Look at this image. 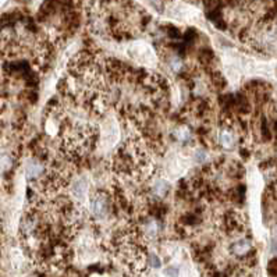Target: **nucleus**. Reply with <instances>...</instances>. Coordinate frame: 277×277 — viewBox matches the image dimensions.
Here are the masks:
<instances>
[{
	"label": "nucleus",
	"instance_id": "1",
	"mask_svg": "<svg viewBox=\"0 0 277 277\" xmlns=\"http://www.w3.org/2000/svg\"><path fill=\"white\" fill-rule=\"evenodd\" d=\"M89 212L95 219H106L113 212V195L104 191L89 193Z\"/></svg>",
	"mask_w": 277,
	"mask_h": 277
},
{
	"label": "nucleus",
	"instance_id": "5",
	"mask_svg": "<svg viewBox=\"0 0 277 277\" xmlns=\"http://www.w3.org/2000/svg\"><path fill=\"white\" fill-rule=\"evenodd\" d=\"M205 156H206V155H205L203 151H198V152L195 154V160H197V162H203V160H205Z\"/></svg>",
	"mask_w": 277,
	"mask_h": 277
},
{
	"label": "nucleus",
	"instance_id": "6",
	"mask_svg": "<svg viewBox=\"0 0 277 277\" xmlns=\"http://www.w3.org/2000/svg\"><path fill=\"white\" fill-rule=\"evenodd\" d=\"M166 273H167L168 276L177 277V270H176L174 267H167V270H166Z\"/></svg>",
	"mask_w": 277,
	"mask_h": 277
},
{
	"label": "nucleus",
	"instance_id": "4",
	"mask_svg": "<svg viewBox=\"0 0 277 277\" xmlns=\"http://www.w3.org/2000/svg\"><path fill=\"white\" fill-rule=\"evenodd\" d=\"M154 191L159 197H163L164 194L168 191V184L164 180H162V178H158L154 184Z\"/></svg>",
	"mask_w": 277,
	"mask_h": 277
},
{
	"label": "nucleus",
	"instance_id": "2",
	"mask_svg": "<svg viewBox=\"0 0 277 277\" xmlns=\"http://www.w3.org/2000/svg\"><path fill=\"white\" fill-rule=\"evenodd\" d=\"M228 249H230V253L234 258H238V259L247 258L251 253V251H252V243L249 240H247V238H238V240H236L230 245Z\"/></svg>",
	"mask_w": 277,
	"mask_h": 277
},
{
	"label": "nucleus",
	"instance_id": "3",
	"mask_svg": "<svg viewBox=\"0 0 277 277\" xmlns=\"http://www.w3.org/2000/svg\"><path fill=\"white\" fill-rule=\"evenodd\" d=\"M219 141H220V144H222L224 148H231L234 142H236L233 133H231V129H224L223 131H220Z\"/></svg>",
	"mask_w": 277,
	"mask_h": 277
}]
</instances>
